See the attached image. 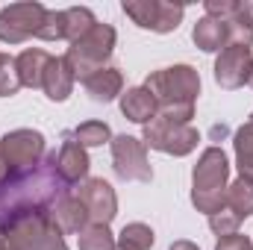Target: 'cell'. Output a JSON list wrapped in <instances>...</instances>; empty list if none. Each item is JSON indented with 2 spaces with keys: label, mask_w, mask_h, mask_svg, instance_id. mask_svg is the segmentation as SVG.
<instances>
[{
  "label": "cell",
  "mask_w": 253,
  "mask_h": 250,
  "mask_svg": "<svg viewBox=\"0 0 253 250\" xmlns=\"http://www.w3.org/2000/svg\"><path fill=\"white\" fill-rule=\"evenodd\" d=\"M253 71V50L251 44H227L215 62V80L221 88H239L251 83Z\"/></svg>",
  "instance_id": "11"
},
{
  "label": "cell",
  "mask_w": 253,
  "mask_h": 250,
  "mask_svg": "<svg viewBox=\"0 0 253 250\" xmlns=\"http://www.w3.org/2000/svg\"><path fill=\"white\" fill-rule=\"evenodd\" d=\"M9 174V168H6V159H3V150H0V180Z\"/></svg>",
  "instance_id": "31"
},
{
  "label": "cell",
  "mask_w": 253,
  "mask_h": 250,
  "mask_svg": "<svg viewBox=\"0 0 253 250\" xmlns=\"http://www.w3.org/2000/svg\"><path fill=\"white\" fill-rule=\"evenodd\" d=\"M191 39H194V44H197L200 50H206V53H212V50H224V44H230L227 21L206 15V18H200V21L194 24Z\"/></svg>",
  "instance_id": "14"
},
{
  "label": "cell",
  "mask_w": 253,
  "mask_h": 250,
  "mask_svg": "<svg viewBox=\"0 0 253 250\" xmlns=\"http://www.w3.org/2000/svg\"><path fill=\"white\" fill-rule=\"evenodd\" d=\"M121 109H124V115L129 121H135V124H150V121L156 118V97H153L144 85L129 88L124 97H121Z\"/></svg>",
  "instance_id": "16"
},
{
  "label": "cell",
  "mask_w": 253,
  "mask_h": 250,
  "mask_svg": "<svg viewBox=\"0 0 253 250\" xmlns=\"http://www.w3.org/2000/svg\"><path fill=\"white\" fill-rule=\"evenodd\" d=\"M77 197L88 212V224H109L115 218L118 200H115V191L106 180H85Z\"/></svg>",
  "instance_id": "12"
},
{
  "label": "cell",
  "mask_w": 253,
  "mask_h": 250,
  "mask_svg": "<svg viewBox=\"0 0 253 250\" xmlns=\"http://www.w3.org/2000/svg\"><path fill=\"white\" fill-rule=\"evenodd\" d=\"M68 191L71 186L56 171L53 153L30 168L6 174L0 180V236L27 221L47 218L68 197Z\"/></svg>",
  "instance_id": "1"
},
{
  "label": "cell",
  "mask_w": 253,
  "mask_h": 250,
  "mask_svg": "<svg viewBox=\"0 0 253 250\" xmlns=\"http://www.w3.org/2000/svg\"><path fill=\"white\" fill-rule=\"evenodd\" d=\"M191 203L206 215H215L227 206V156H224V150L209 147L200 156V162L194 165Z\"/></svg>",
  "instance_id": "3"
},
{
  "label": "cell",
  "mask_w": 253,
  "mask_h": 250,
  "mask_svg": "<svg viewBox=\"0 0 253 250\" xmlns=\"http://www.w3.org/2000/svg\"><path fill=\"white\" fill-rule=\"evenodd\" d=\"M53 162H56V171L62 174V180L68 186L80 183L88 174V156H85L83 144H77L71 135H68V141H65L62 147L53 153Z\"/></svg>",
  "instance_id": "13"
},
{
  "label": "cell",
  "mask_w": 253,
  "mask_h": 250,
  "mask_svg": "<svg viewBox=\"0 0 253 250\" xmlns=\"http://www.w3.org/2000/svg\"><path fill=\"white\" fill-rule=\"evenodd\" d=\"M153 248V230L144 224H129L121 230V239L115 250H150Z\"/></svg>",
  "instance_id": "22"
},
{
  "label": "cell",
  "mask_w": 253,
  "mask_h": 250,
  "mask_svg": "<svg viewBox=\"0 0 253 250\" xmlns=\"http://www.w3.org/2000/svg\"><path fill=\"white\" fill-rule=\"evenodd\" d=\"M71 138L77 144H83V147H94V144H103L109 138V126L103 121H85V124H80L71 132Z\"/></svg>",
  "instance_id": "24"
},
{
  "label": "cell",
  "mask_w": 253,
  "mask_h": 250,
  "mask_svg": "<svg viewBox=\"0 0 253 250\" xmlns=\"http://www.w3.org/2000/svg\"><path fill=\"white\" fill-rule=\"evenodd\" d=\"M233 18H236V21H242V24H248V27L253 30V0H251V3H236Z\"/></svg>",
  "instance_id": "29"
},
{
  "label": "cell",
  "mask_w": 253,
  "mask_h": 250,
  "mask_svg": "<svg viewBox=\"0 0 253 250\" xmlns=\"http://www.w3.org/2000/svg\"><path fill=\"white\" fill-rule=\"evenodd\" d=\"M39 39H44V42H59V39H68L65 36V12H53V9H47V15H44V24H42V30H39Z\"/></svg>",
  "instance_id": "26"
},
{
  "label": "cell",
  "mask_w": 253,
  "mask_h": 250,
  "mask_svg": "<svg viewBox=\"0 0 253 250\" xmlns=\"http://www.w3.org/2000/svg\"><path fill=\"white\" fill-rule=\"evenodd\" d=\"M144 144L162 150V153H174V156H186L197 147V129L189 124H177V121H165V118H153L144 126Z\"/></svg>",
  "instance_id": "8"
},
{
  "label": "cell",
  "mask_w": 253,
  "mask_h": 250,
  "mask_svg": "<svg viewBox=\"0 0 253 250\" xmlns=\"http://www.w3.org/2000/svg\"><path fill=\"white\" fill-rule=\"evenodd\" d=\"M251 85H253V71H251Z\"/></svg>",
  "instance_id": "32"
},
{
  "label": "cell",
  "mask_w": 253,
  "mask_h": 250,
  "mask_svg": "<svg viewBox=\"0 0 253 250\" xmlns=\"http://www.w3.org/2000/svg\"><path fill=\"white\" fill-rule=\"evenodd\" d=\"M171 250H197V248H194L191 242H177V245H174Z\"/></svg>",
  "instance_id": "30"
},
{
  "label": "cell",
  "mask_w": 253,
  "mask_h": 250,
  "mask_svg": "<svg viewBox=\"0 0 253 250\" xmlns=\"http://www.w3.org/2000/svg\"><path fill=\"white\" fill-rule=\"evenodd\" d=\"M112 47H115V30L109 24H94L85 36L71 42V47L65 53V62L71 65L74 77L85 80L94 71L106 68V59L112 56Z\"/></svg>",
  "instance_id": "4"
},
{
  "label": "cell",
  "mask_w": 253,
  "mask_h": 250,
  "mask_svg": "<svg viewBox=\"0 0 253 250\" xmlns=\"http://www.w3.org/2000/svg\"><path fill=\"white\" fill-rule=\"evenodd\" d=\"M209 227H212L215 233H221V236H233L236 227H239V218H236V215H227V209H221V212L209 215Z\"/></svg>",
  "instance_id": "27"
},
{
  "label": "cell",
  "mask_w": 253,
  "mask_h": 250,
  "mask_svg": "<svg viewBox=\"0 0 253 250\" xmlns=\"http://www.w3.org/2000/svg\"><path fill=\"white\" fill-rule=\"evenodd\" d=\"M251 124H253V115H251Z\"/></svg>",
  "instance_id": "33"
},
{
  "label": "cell",
  "mask_w": 253,
  "mask_h": 250,
  "mask_svg": "<svg viewBox=\"0 0 253 250\" xmlns=\"http://www.w3.org/2000/svg\"><path fill=\"white\" fill-rule=\"evenodd\" d=\"M112 159H115V171L121 180H141V183H150L153 180V171L147 165V153H144V144L132 135H118L112 141Z\"/></svg>",
  "instance_id": "10"
},
{
  "label": "cell",
  "mask_w": 253,
  "mask_h": 250,
  "mask_svg": "<svg viewBox=\"0 0 253 250\" xmlns=\"http://www.w3.org/2000/svg\"><path fill=\"white\" fill-rule=\"evenodd\" d=\"M236 156H239L242 180L253 183V124L251 121L236 132Z\"/></svg>",
  "instance_id": "21"
},
{
  "label": "cell",
  "mask_w": 253,
  "mask_h": 250,
  "mask_svg": "<svg viewBox=\"0 0 253 250\" xmlns=\"http://www.w3.org/2000/svg\"><path fill=\"white\" fill-rule=\"evenodd\" d=\"M0 150H3L6 168H9V174H12V171H21V168H30V165H36V162H42L44 135L36 132V129H15V132H9V135L0 141Z\"/></svg>",
  "instance_id": "9"
},
{
  "label": "cell",
  "mask_w": 253,
  "mask_h": 250,
  "mask_svg": "<svg viewBox=\"0 0 253 250\" xmlns=\"http://www.w3.org/2000/svg\"><path fill=\"white\" fill-rule=\"evenodd\" d=\"M50 218L56 221V227H59L62 233H83V230L88 227V212H85V206L80 203V197H71V194L50 212Z\"/></svg>",
  "instance_id": "19"
},
{
  "label": "cell",
  "mask_w": 253,
  "mask_h": 250,
  "mask_svg": "<svg viewBox=\"0 0 253 250\" xmlns=\"http://www.w3.org/2000/svg\"><path fill=\"white\" fill-rule=\"evenodd\" d=\"M83 85H85V91L91 94V100L109 103V100H115V94H121L124 80H121V71H118V68H100V71H94L91 77H85Z\"/></svg>",
  "instance_id": "15"
},
{
  "label": "cell",
  "mask_w": 253,
  "mask_h": 250,
  "mask_svg": "<svg viewBox=\"0 0 253 250\" xmlns=\"http://www.w3.org/2000/svg\"><path fill=\"white\" fill-rule=\"evenodd\" d=\"M224 209L233 212L239 221L248 218L253 212V183H248V180L233 183V186L227 188V206H224Z\"/></svg>",
  "instance_id": "20"
},
{
  "label": "cell",
  "mask_w": 253,
  "mask_h": 250,
  "mask_svg": "<svg viewBox=\"0 0 253 250\" xmlns=\"http://www.w3.org/2000/svg\"><path fill=\"white\" fill-rule=\"evenodd\" d=\"M50 53H44V50H39V47H33V50H24L15 65H18V77H21V85H33V88H42V83H44V71H47V65H50Z\"/></svg>",
  "instance_id": "18"
},
{
  "label": "cell",
  "mask_w": 253,
  "mask_h": 250,
  "mask_svg": "<svg viewBox=\"0 0 253 250\" xmlns=\"http://www.w3.org/2000/svg\"><path fill=\"white\" fill-rule=\"evenodd\" d=\"M215 250H253V245H251V239L233 233V236H221V242H218Z\"/></svg>",
  "instance_id": "28"
},
{
  "label": "cell",
  "mask_w": 253,
  "mask_h": 250,
  "mask_svg": "<svg viewBox=\"0 0 253 250\" xmlns=\"http://www.w3.org/2000/svg\"><path fill=\"white\" fill-rule=\"evenodd\" d=\"M47 9L42 3H12L0 9V42L21 44L30 36H39Z\"/></svg>",
  "instance_id": "7"
},
{
  "label": "cell",
  "mask_w": 253,
  "mask_h": 250,
  "mask_svg": "<svg viewBox=\"0 0 253 250\" xmlns=\"http://www.w3.org/2000/svg\"><path fill=\"white\" fill-rule=\"evenodd\" d=\"M124 15H129L141 30L153 33H171L180 27L186 6L180 3H165V0H124Z\"/></svg>",
  "instance_id": "6"
},
{
  "label": "cell",
  "mask_w": 253,
  "mask_h": 250,
  "mask_svg": "<svg viewBox=\"0 0 253 250\" xmlns=\"http://www.w3.org/2000/svg\"><path fill=\"white\" fill-rule=\"evenodd\" d=\"M80 250H115V242H112L106 224H88L80 233Z\"/></svg>",
  "instance_id": "23"
},
{
  "label": "cell",
  "mask_w": 253,
  "mask_h": 250,
  "mask_svg": "<svg viewBox=\"0 0 253 250\" xmlns=\"http://www.w3.org/2000/svg\"><path fill=\"white\" fill-rule=\"evenodd\" d=\"M21 88V77H18V65L9 59L6 53H0V97H12Z\"/></svg>",
  "instance_id": "25"
},
{
  "label": "cell",
  "mask_w": 253,
  "mask_h": 250,
  "mask_svg": "<svg viewBox=\"0 0 253 250\" xmlns=\"http://www.w3.org/2000/svg\"><path fill=\"white\" fill-rule=\"evenodd\" d=\"M62 236L65 233L56 227V221L47 215V218L27 221L9 230L6 236H0V250H68Z\"/></svg>",
  "instance_id": "5"
},
{
  "label": "cell",
  "mask_w": 253,
  "mask_h": 250,
  "mask_svg": "<svg viewBox=\"0 0 253 250\" xmlns=\"http://www.w3.org/2000/svg\"><path fill=\"white\" fill-rule=\"evenodd\" d=\"M74 80H77V77H74L71 65L65 62V56H59V59H50L47 71H44L42 88L47 91L50 100H65V97L71 94V88H74Z\"/></svg>",
  "instance_id": "17"
},
{
  "label": "cell",
  "mask_w": 253,
  "mask_h": 250,
  "mask_svg": "<svg viewBox=\"0 0 253 250\" xmlns=\"http://www.w3.org/2000/svg\"><path fill=\"white\" fill-rule=\"evenodd\" d=\"M144 88L156 97L159 118L189 124V118L194 115V97L200 91V77L191 65H174V68L153 71Z\"/></svg>",
  "instance_id": "2"
}]
</instances>
